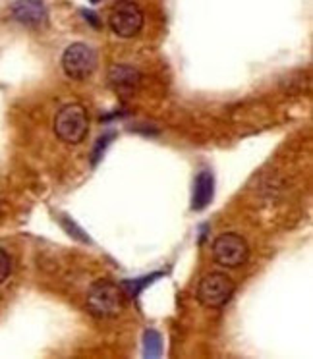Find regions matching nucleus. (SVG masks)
I'll return each mask as SVG.
<instances>
[{"label": "nucleus", "instance_id": "nucleus-1", "mask_svg": "<svg viewBox=\"0 0 313 359\" xmlns=\"http://www.w3.org/2000/svg\"><path fill=\"white\" fill-rule=\"evenodd\" d=\"M124 290L110 280H97L87 292V309L97 319H112L124 311Z\"/></svg>", "mask_w": 313, "mask_h": 359}, {"label": "nucleus", "instance_id": "nucleus-2", "mask_svg": "<svg viewBox=\"0 0 313 359\" xmlns=\"http://www.w3.org/2000/svg\"><path fill=\"white\" fill-rule=\"evenodd\" d=\"M87 132H89V116L81 104L68 102L56 112L55 133L60 141L68 145H78L86 140Z\"/></svg>", "mask_w": 313, "mask_h": 359}, {"label": "nucleus", "instance_id": "nucleus-3", "mask_svg": "<svg viewBox=\"0 0 313 359\" xmlns=\"http://www.w3.org/2000/svg\"><path fill=\"white\" fill-rule=\"evenodd\" d=\"M234 282L222 273H211L204 276L197 284V299L205 307L219 309L230 302V297L234 296Z\"/></svg>", "mask_w": 313, "mask_h": 359}, {"label": "nucleus", "instance_id": "nucleus-4", "mask_svg": "<svg viewBox=\"0 0 313 359\" xmlns=\"http://www.w3.org/2000/svg\"><path fill=\"white\" fill-rule=\"evenodd\" d=\"M109 25L122 39H130L133 35H138L143 27V12L140 4L133 0H118L110 12Z\"/></svg>", "mask_w": 313, "mask_h": 359}, {"label": "nucleus", "instance_id": "nucleus-5", "mask_svg": "<svg viewBox=\"0 0 313 359\" xmlns=\"http://www.w3.org/2000/svg\"><path fill=\"white\" fill-rule=\"evenodd\" d=\"M213 257H215L217 265L225 266V269H236V266H242L248 261L250 248H248V242L242 236L228 232V234H220L215 240Z\"/></svg>", "mask_w": 313, "mask_h": 359}, {"label": "nucleus", "instance_id": "nucleus-6", "mask_svg": "<svg viewBox=\"0 0 313 359\" xmlns=\"http://www.w3.org/2000/svg\"><path fill=\"white\" fill-rule=\"evenodd\" d=\"M62 68L68 78L84 81L91 78L93 72L97 70V53L89 45L74 43L64 50Z\"/></svg>", "mask_w": 313, "mask_h": 359}, {"label": "nucleus", "instance_id": "nucleus-7", "mask_svg": "<svg viewBox=\"0 0 313 359\" xmlns=\"http://www.w3.org/2000/svg\"><path fill=\"white\" fill-rule=\"evenodd\" d=\"M109 87L120 99H130L141 86V74L128 64H114L109 68Z\"/></svg>", "mask_w": 313, "mask_h": 359}, {"label": "nucleus", "instance_id": "nucleus-8", "mask_svg": "<svg viewBox=\"0 0 313 359\" xmlns=\"http://www.w3.org/2000/svg\"><path fill=\"white\" fill-rule=\"evenodd\" d=\"M10 12L18 24L25 27H41L48 22V10L43 0H16Z\"/></svg>", "mask_w": 313, "mask_h": 359}, {"label": "nucleus", "instance_id": "nucleus-9", "mask_svg": "<svg viewBox=\"0 0 313 359\" xmlns=\"http://www.w3.org/2000/svg\"><path fill=\"white\" fill-rule=\"evenodd\" d=\"M215 196V176L209 168L197 172L196 184H194V197H192V209L194 211H204L209 207Z\"/></svg>", "mask_w": 313, "mask_h": 359}, {"label": "nucleus", "instance_id": "nucleus-10", "mask_svg": "<svg viewBox=\"0 0 313 359\" xmlns=\"http://www.w3.org/2000/svg\"><path fill=\"white\" fill-rule=\"evenodd\" d=\"M143 353L145 358H159L163 351V338L156 330H145L143 334Z\"/></svg>", "mask_w": 313, "mask_h": 359}, {"label": "nucleus", "instance_id": "nucleus-11", "mask_svg": "<svg viewBox=\"0 0 313 359\" xmlns=\"http://www.w3.org/2000/svg\"><path fill=\"white\" fill-rule=\"evenodd\" d=\"M161 274L163 273H153L151 276H143V278H138V280H126L122 286H124L126 292H128L130 296L135 297V296H140L143 290L149 288V284H151L153 280H156Z\"/></svg>", "mask_w": 313, "mask_h": 359}, {"label": "nucleus", "instance_id": "nucleus-12", "mask_svg": "<svg viewBox=\"0 0 313 359\" xmlns=\"http://www.w3.org/2000/svg\"><path fill=\"white\" fill-rule=\"evenodd\" d=\"M62 224L64 228L68 230V234H72V238H76V240H81V243H89L91 240H89V236L81 230V228H78V224L74 222V220H70L68 217H62Z\"/></svg>", "mask_w": 313, "mask_h": 359}, {"label": "nucleus", "instance_id": "nucleus-13", "mask_svg": "<svg viewBox=\"0 0 313 359\" xmlns=\"http://www.w3.org/2000/svg\"><path fill=\"white\" fill-rule=\"evenodd\" d=\"M112 140H114V133L109 132V133H107V135H102L101 140L95 143L93 156H91V163H93V166L97 163H99V158H101V155H102V153H105V149H107V145H109V143Z\"/></svg>", "mask_w": 313, "mask_h": 359}, {"label": "nucleus", "instance_id": "nucleus-14", "mask_svg": "<svg viewBox=\"0 0 313 359\" xmlns=\"http://www.w3.org/2000/svg\"><path fill=\"white\" fill-rule=\"evenodd\" d=\"M12 273V259L6 251L0 248V284L6 280Z\"/></svg>", "mask_w": 313, "mask_h": 359}, {"label": "nucleus", "instance_id": "nucleus-15", "mask_svg": "<svg viewBox=\"0 0 313 359\" xmlns=\"http://www.w3.org/2000/svg\"><path fill=\"white\" fill-rule=\"evenodd\" d=\"M84 16H86V20H89V22H91V25H93L95 29H99V27H101V22L97 20V16H95V14H91V12H84Z\"/></svg>", "mask_w": 313, "mask_h": 359}, {"label": "nucleus", "instance_id": "nucleus-16", "mask_svg": "<svg viewBox=\"0 0 313 359\" xmlns=\"http://www.w3.org/2000/svg\"><path fill=\"white\" fill-rule=\"evenodd\" d=\"M91 2H99V0H91Z\"/></svg>", "mask_w": 313, "mask_h": 359}]
</instances>
